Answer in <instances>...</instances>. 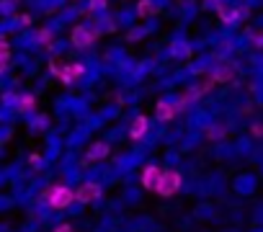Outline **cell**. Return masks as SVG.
<instances>
[{"instance_id":"cell-1","label":"cell","mask_w":263,"mask_h":232,"mask_svg":"<svg viewBox=\"0 0 263 232\" xmlns=\"http://www.w3.org/2000/svg\"><path fill=\"white\" fill-rule=\"evenodd\" d=\"M44 199L52 204V209H67L78 199V194L72 188H67V186H60V188H47L44 191Z\"/></svg>"},{"instance_id":"cell-2","label":"cell","mask_w":263,"mask_h":232,"mask_svg":"<svg viewBox=\"0 0 263 232\" xmlns=\"http://www.w3.org/2000/svg\"><path fill=\"white\" fill-rule=\"evenodd\" d=\"M178 186H181V176L176 170H165L163 178H160V183H158V194L160 196H173L178 191Z\"/></svg>"},{"instance_id":"cell-3","label":"cell","mask_w":263,"mask_h":232,"mask_svg":"<svg viewBox=\"0 0 263 232\" xmlns=\"http://www.w3.org/2000/svg\"><path fill=\"white\" fill-rule=\"evenodd\" d=\"M75 194H78V201H80V204H90V201L101 199V186L90 181V183H83Z\"/></svg>"},{"instance_id":"cell-4","label":"cell","mask_w":263,"mask_h":232,"mask_svg":"<svg viewBox=\"0 0 263 232\" xmlns=\"http://www.w3.org/2000/svg\"><path fill=\"white\" fill-rule=\"evenodd\" d=\"M93 42H96V34H93L90 29H83V26H80V29L72 31V44H75L78 49H88Z\"/></svg>"},{"instance_id":"cell-5","label":"cell","mask_w":263,"mask_h":232,"mask_svg":"<svg viewBox=\"0 0 263 232\" xmlns=\"http://www.w3.org/2000/svg\"><path fill=\"white\" fill-rule=\"evenodd\" d=\"M160 178H163V170H160L158 165H147V168H145V173H142V186H145V188L158 191Z\"/></svg>"},{"instance_id":"cell-6","label":"cell","mask_w":263,"mask_h":232,"mask_svg":"<svg viewBox=\"0 0 263 232\" xmlns=\"http://www.w3.org/2000/svg\"><path fill=\"white\" fill-rule=\"evenodd\" d=\"M145 132H147V116H135V122H132V127H129V137L132 140H142L145 137Z\"/></svg>"},{"instance_id":"cell-7","label":"cell","mask_w":263,"mask_h":232,"mask_svg":"<svg viewBox=\"0 0 263 232\" xmlns=\"http://www.w3.org/2000/svg\"><path fill=\"white\" fill-rule=\"evenodd\" d=\"M83 75V65H70V67H65L62 72H60V78H62V83H72V80H78Z\"/></svg>"},{"instance_id":"cell-8","label":"cell","mask_w":263,"mask_h":232,"mask_svg":"<svg viewBox=\"0 0 263 232\" xmlns=\"http://www.w3.org/2000/svg\"><path fill=\"white\" fill-rule=\"evenodd\" d=\"M176 108H178V106H173V103H165V101H160V103H158V119H163V122L173 119V116H176Z\"/></svg>"},{"instance_id":"cell-9","label":"cell","mask_w":263,"mask_h":232,"mask_svg":"<svg viewBox=\"0 0 263 232\" xmlns=\"http://www.w3.org/2000/svg\"><path fill=\"white\" fill-rule=\"evenodd\" d=\"M106 155H108V145H103V142H96L88 150V160H103Z\"/></svg>"},{"instance_id":"cell-10","label":"cell","mask_w":263,"mask_h":232,"mask_svg":"<svg viewBox=\"0 0 263 232\" xmlns=\"http://www.w3.org/2000/svg\"><path fill=\"white\" fill-rule=\"evenodd\" d=\"M237 16H240L237 11H224V8L219 11V18H222V21H227V24H232V21H237Z\"/></svg>"},{"instance_id":"cell-11","label":"cell","mask_w":263,"mask_h":232,"mask_svg":"<svg viewBox=\"0 0 263 232\" xmlns=\"http://www.w3.org/2000/svg\"><path fill=\"white\" fill-rule=\"evenodd\" d=\"M253 137H263V124H253Z\"/></svg>"},{"instance_id":"cell-12","label":"cell","mask_w":263,"mask_h":232,"mask_svg":"<svg viewBox=\"0 0 263 232\" xmlns=\"http://www.w3.org/2000/svg\"><path fill=\"white\" fill-rule=\"evenodd\" d=\"M150 11H153V6H150V3H145V0H142V3H140V13L145 16V13H150Z\"/></svg>"},{"instance_id":"cell-13","label":"cell","mask_w":263,"mask_h":232,"mask_svg":"<svg viewBox=\"0 0 263 232\" xmlns=\"http://www.w3.org/2000/svg\"><path fill=\"white\" fill-rule=\"evenodd\" d=\"M101 6H106V0H90V8H93V11H98Z\"/></svg>"},{"instance_id":"cell-14","label":"cell","mask_w":263,"mask_h":232,"mask_svg":"<svg viewBox=\"0 0 263 232\" xmlns=\"http://www.w3.org/2000/svg\"><path fill=\"white\" fill-rule=\"evenodd\" d=\"M21 103H24V108H31V106H34V98H31V95H26Z\"/></svg>"},{"instance_id":"cell-15","label":"cell","mask_w":263,"mask_h":232,"mask_svg":"<svg viewBox=\"0 0 263 232\" xmlns=\"http://www.w3.org/2000/svg\"><path fill=\"white\" fill-rule=\"evenodd\" d=\"M54 232H72V227H70V224H60Z\"/></svg>"}]
</instances>
